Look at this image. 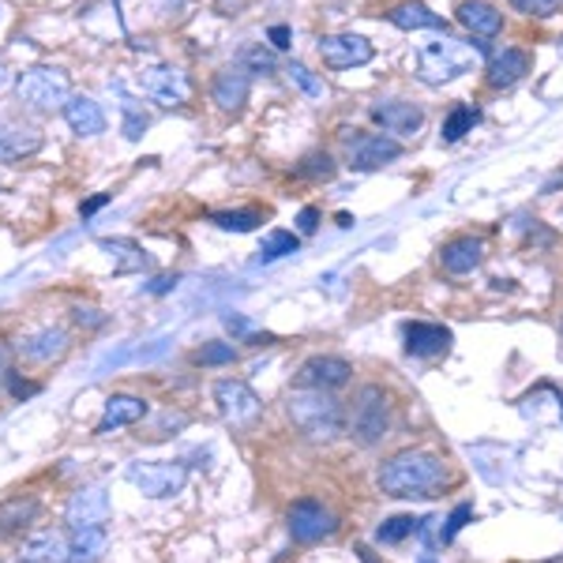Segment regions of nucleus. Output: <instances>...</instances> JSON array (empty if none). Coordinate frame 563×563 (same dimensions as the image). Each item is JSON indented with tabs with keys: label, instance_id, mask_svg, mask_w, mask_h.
Wrapping results in <instances>:
<instances>
[{
	"label": "nucleus",
	"instance_id": "obj_1",
	"mask_svg": "<svg viewBox=\"0 0 563 563\" xmlns=\"http://www.w3.org/2000/svg\"><path fill=\"white\" fill-rule=\"evenodd\" d=\"M451 481L448 462L435 451H398L376 474V488L395 499H432Z\"/></svg>",
	"mask_w": 563,
	"mask_h": 563
},
{
	"label": "nucleus",
	"instance_id": "obj_2",
	"mask_svg": "<svg viewBox=\"0 0 563 563\" xmlns=\"http://www.w3.org/2000/svg\"><path fill=\"white\" fill-rule=\"evenodd\" d=\"M286 413L294 421V429L305 435V440L316 443H331L339 435H346L350 417L346 406L331 395V390H316V387H297L294 395L286 398Z\"/></svg>",
	"mask_w": 563,
	"mask_h": 563
},
{
	"label": "nucleus",
	"instance_id": "obj_3",
	"mask_svg": "<svg viewBox=\"0 0 563 563\" xmlns=\"http://www.w3.org/2000/svg\"><path fill=\"white\" fill-rule=\"evenodd\" d=\"M481 53H488V42H459V38L424 42L417 49V79L429 87H443L451 79L466 76L477 65Z\"/></svg>",
	"mask_w": 563,
	"mask_h": 563
},
{
	"label": "nucleus",
	"instance_id": "obj_4",
	"mask_svg": "<svg viewBox=\"0 0 563 563\" xmlns=\"http://www.w3.org/2000/svg\"><path fill=\"white\" fill-rule=\"evenodd\" d=\"M350 417V435L361 448H376L390 435V398L379 384H365L353 395V406L346 410Z\"/></svg>",
	"mask_w": 563,
	"mask_h": 563
},
{
	"label": "nucleus",
	"instance_id": "obj_5",
	"mask_svg": "<svg viewBox=\"0 0 563 563\" xmlns=\"http://www.w3.org/2000/svg\"><path fill=\"white\" fill-rule=\"evenodd\" d=\"M15 98H20V106L31 109V113H57V109L68 106L71 84L60 68L38 65V68H26L23 76L15 79Z\"/></svg>",
	"mask_w": 563,
	"mask_h": 563
},
{
	"label": "nucleus",
	"instance_id": "obj_6",
	"mask_svg": "<svg viewBox=\"0 0 563 563\" xmlns=\"http://www.w3.org/2000/svg\"><path fill=\"white\" fill-rule=\"evenodd\" d=\"M124 477L132 481L147 499H169L188 485V466L174 459H158V462H132L124 470Z\"/></svg>",
	"mask_w": 563,
	"mask_h": 563
},
{
	"label": "nucleus",
	"instance_id": "obj_7",
	"mask_svg": "<svg viewBox=\"0 0 563 563\" xmlns=\"http://www.w3.org/2000/svg\"><path fill=\"white\" fill-rule=\"evenodd\" d=\"M214 402L225 424H233L238 432H252L263 417V402L244 379H218L214 384Z\"/></svg>",
	"mask_w": 563,
	"mask_h": 563
},
{
	"label": "nucleus",
	"instance_id": "obj_8",
	"mask_svg": "<svg viewBox=\"0 0 563 563\" xmlns=\"http://www.w3.org/2000/svg\"><path fill=\"white\" fill-rule=\"evenodd\" d=\"M286 526H289V538L294 541L316 544V541L334 538V530H339V515H334L327 504H320V499H297L286 515Z\"/></svg>",
	"mask_w": 563,
	"mask_h": 563
},
{
	"label": "nucleus",
	"instance_id": "obj_9",
	"mask_svg": "<svg viewBox=\"0 0 563 563\" xmlns=\"http://www.w3.org/2000/svg\"><path fill=\"white\" fill-rule=\"evenodd\" d=\"M395 158H402V140H395L387 132H361L346 140V166L357 169V174L379 169Z\"/></svg>",
	"mask_w": 563,
	"mask_h": 563
},
{
	"label": "nucleus",
	"instance_id": "obj_10",
	"mask_svg": "<svg viewBox=\"0 0 563 563\" xmlns=\"http://www.w3.org/2000/svg\"><path fill=\"white\" fill-rule=\"evenodd\" d=\"M140 90L151 98V102H158L162 109H177L188 102L192 84H188V76L177 65H151V68H143Z\"/></svg>",
	"mask_w": 563,
	"mask_h": 563
},
{
	"label": "nucleus",
	"instance_id": "obj_11",
	"mask_svg": "<svg viewBox=\"0 0 563 563\" xmlns=\"http://www.w3.org/2000/svg\"><path fill=\"white\" fill-rule=\"evenodd\" d=\"M320 57L327 68L346 71V68L368 65V60L376 57V49H372V42L361 38V34H327V38H320Z\"/></svg>",
	"mask_w": 563,
	"mask_h": 563
},
{
	"label": "nucleus",
	"instance_id": "obj_12",
	"mask_svg": "<svg viewBox=\"0 0 563 563\" xmlns=\"http://www.w3.org/2000/svg\"><path fill=\"white\" fill-rule=\"evenodd\" d=\"M65 522L68 530H90V526H106L109 522V496L102 485H87L79 493H71L65 507Z\"/></svg>",
	"mask_w": 563,
	"mask_h": 563
},
{
	"label": "nucleus",
	"instance_id": "obj_13",
	"mask_svg": "<svg viewBox=\"0 0 563 563\" xmlns=\"http://www.w3.org/2000/svg\"><path fill=\"white\" fill-rule=\"evenodd\" d=\"M353 376V365L346 357H331V353H320V357H308L301 372H297V387H316V390H339L346 387Z\"/></svg>",
	"mask_w": 563,
	"mask_h": 563
},
{
	"label": "nucleus",
	"instance_id": "obj_14",
	"mask_svg": "<svg viewBox=\"0 0 563 563\" xmlns=\"http://www.w3.org/2000/svg\"><path fill=\"white\" fill-rule=\"evenodd\" d=\"M249 90H252V71L249 65H230L214 76L211 98L222 113H241L244 102H249Z\"/></svg>",
	"mask_w": 563,
	"mask_h": 563
},
{
	"label": "nucleus",
	"instance_id": "obj_15",
	"mask_svg": "<svg viewBox=\"0 0 563 563\" xmlns=\"http://www.w3.org/2000/svg\"><path fill=\"white\" fill-rule=\"evenodd\" d=\"M372 121L387 135H395V140H410V135L421 132L424 109L413 102H379V106H372Z\"/></svg>",
	"mask_w": 563,
	"mask_h": 563
},
{
	"label": "nucleus",
	"instance_id": "obj_16",
	"mask_svg": "<svg viewBox=\"0 0 563 563\" xmlns=\"http://www.w3.org/2000/svg\"><path fill=\"white\" fill-rule=\"evenodd\" d=\"M526 71H530V53L515 49V45H507V49H499V53H493V57H488L485 84L493 87V90H507V87L519 84Z\"/></svg>",
	"mask_w": 563,
	"mask_h": 563
},
{
	"label": "nucleus",
	"instance_id": "obj_17",
	"mask_svg": "<svg viewBox=\"0 0 563 563\" xmlns=\"http://www.w3.org/2000/svg\"><path fill=\"white\" fill-rule=\"evenodd\" d=\"M15 563H68V530H38L15 552Z\"/></svg>",
	"mask_w": 563,
	"mask_h": 563
},
{
	"label": "nucleus",
	"instance_id": "obj_18",
	"mask_svg": "<svg viewBox=\"0 0 563 563\" xmlns=\"http://www.w3.org/2000/svg\"><path fill=\"white\" fill-rule=\"evenodd\" d=\"M402 339H406V353L413 357H443L451 350V331L443 323H406L402 327Z\"/></svg>",
	"mask_w": 563,
	"mask_h": 563
},
{
	"label": "nucleus",
	"instance_id": "obj_19",
	"mask_svg": "<svg viewBox=\"0 0 563 563\" xmlns=\"http://www.w3.org/2000/svg\"><path fill=\"white\" fill-rule=\"evenodd\" d=\"M147 398L140 395H109L106 398V410H102V421H98V435H109L117 429H129V424H140L147 417Z\"/></svg>",
	"mask_w": 563,
	"mask_h": 563
},
{
	"label": "nucleus",
	"instance_id": "obj_20",
	"mask_svg": "<svg viewBox=\"0 0 563 563\" xmlns=\"http://www.w3.org/2000/svg\"><path fill=\"white\" fill-rule=\"evenodd\" d=\"M68 331H60V327H42V331L26 334L20 342V353L23 361H34V365H53V361H60L68 353Z\"/></svg>",
	"mask_w": 563,
	"mask_h": 563
},
{
	"label": "nucleus",
	"instance_id": "obj_21",
	"mask_svg": "<svg viewBox=\"0 0 563 563\" xmlns=\"http://www.w3.org/2000/svg\"><path fill=\"white\" fill-rule=\"evenodd\" d=\"M440 263L448 275H470L485 263V241L481 238H455L440 249Z\"/></svg>",
	"mask_w": 563,
	"mask_h": 563
},
{
	"label": "nucleus",
	"instance_id": "obj_22",
	"mask_svg": "<svg viewBox=\"0 0 563 563\" xmlns=\"http://www.w3.org/2000/svg\"><path fill=\"white\" fill-rule=\"evenodd\" d=\"M459 23L481 42L496 38V34L504 31V15H499L496 4H488V0H462V4H459Z\"/></svg>",
	"mask_w": 563,
	"mask_h": 563
},
{
	"label": "nucleus",
	"instance_id": "obj_23",
	"mask_svg": "<svg viewBox=\"0 0 563 563\" xmlns=\"http://www.w3.org/2000/svg\"><path fill=\"white\" fill-rule=\"evenodd\" d=\"M60 113H65L68 129L76 135H102L106 132V113L90 95H71Z\"/></svg>",
	"mask_w": 563,
	"mask_h": 563
},
{
	"label": "nucleus",
	"instance_id": "obj_24",
	"mask_svg": "<svg viewBox=\"0 0 563 563\" xmlns=\"http://www.w3.org/2000/svg\"><path fill=\"white\" fill-rule=\"evenodd\" d=\"M387 20L395 26H402V31H443L448 34V20H443L440 12H432L429 4H421V0H402V4H395L387 12Z\"/></svg>",
	"mask_w": 563,
	"mask_h": 563
},
{
	"label": "nucleus",
	"instance_id": "obj_25",
	"mask_svg": "<svg viewBox=\"0 0 563 563\" xmlns=\"http://www.w3.org/2000/svg\"><path fill=\"white\" fill-rule=\"evenodd\" d=\"M42 147V132L34 124H0V162L31 158Z\"/></svg>",
	"mask_w": 563,
	"mask_h": 563
},
{
	"label": "nucleus",
	"instance_id": "obj_26",
	"mask_svg": "<svg viewBox=\"0 0 563 563\" xmlns=\"http://www.w3.org/2000/svg\"><path fill=\"white\" fill-rule=\"evenodd\" d=\"M109 533L106 526H90V530H68V563H98L106 556Z\"/></svg>",
	"mask_w": 563,
	"mask_h": 563
},
{
	"label": "nucleus",
	"instance_id": "obj_27",
	"mask_svg": "<svg viewBox=\"0 0 563 563\" xmlns=\"http://www.w3.org/2000/svg\"><path fill=\"white\" fill-rule=\"evenodd\" d=\"M34 519H38V499H31V496H26V499L23 496L8 499V504H0V538L26 530Z\"/></svg>",
	"mask_w": 563,
	"mask_h": 563
},
{
	"label": "nucleus",
	"instance_id": "obj_28",
	"mask_svg": "<svg viewBox=\"0 0 563 563\" xmlns=\"http://www.w3.org/2000/svg\"><path fill=\"white\" fill-rule=\"evenodd\" d=\"M477 124H481V109H477V106L459 102L455 109H451L448 117H443V129H440V135H443V143H459L462 135L474 132Z\"/></svg>",
	"mask_w": 563,
	"mask_h": 563
},
{
	"label": "nucleus",
	"instance_id": "obj_29",
	"mask_svg": "<svg viewBox=\"0 0 563 563\" xmlns=\"http://www.w3.org/2000/svg\"><path fill=\"white\" fill-rule=\"evenodd\" d=\"M98 249L109 252V256L117 260V271H143L147 267V256H143V249L140 244H132V241H121V238H106V241H98Z\"/></svg>",
	"mask_w": 563,
	"mask_h": 563
},
{
	"label": "nucleus",
	"instance_id": "obj_30",
	"mask_svg": "<svg viewBox=\"0 0 563 563\" xmlns=\"http://www.w3.org/2000/svg\"><path fill=\"white\" fill-rule=\"evenodd\" d=\"M424 522H429V519H413V515H395V519H387V522L376 530V541H379V544H402L406 538L421 533V530H424Z\"/></svg>",
	"mask_w": 563,
	"mask_h": 563
},
{
	"label": "nucleus",
	"instance_id": "obj_31",
	"mask_svg": "<svg viewBox=\"0 0 563 563\" xmlns=\"http://www.w3.org/2000/svg\"><path fill=\"white\" fill-rule=\"evenodd\" d=\"M297 249H301V238H297V233L275 230V233H267V241H263L260 260H263V263H271V260H282V256H294Z\"/></svg>",
	"mask_w": 563,
	"mask_h": 563
},
{
	"label": "nucleus",
	"instance_id": "obj_32",
	"mask_svg": "<svg viewBox=\"0 0 563 563\" xmlns=\"http://www.w3.org/2000/svg\"><path fill=\"white\" fill-rule=\"evenodd\" d=\"M211 222L225 233H252L263 222L260 211H214Z\"/></svg>",
	"mask_w": 563,
	"mask_h": 563
},
{
	"label": "nucleus",
	"instance_id": "obj_33",
	"mask_svg": "<svg viewBox=\"0 0 563 563\" xmlns=\"http://www.w3.org/2000/svg\"><path fill=\"white\" fill-rule=\"evenodd\" d=\"M233 361H238V350H233L230 342H207V346L196 353V365H203V368L233 365Z\"/></svg>",
	"mask_w": 563,
	"mask_h": 563
},
{
	"label": "nucleus",
	"instance_id": "obj_34",
	"mask_svg": "<svg viewBox=\"0 0 563 563\" xmlns=\"http://www.w3.org/2000/svg\"><path fill=\"white\" fill-rule=\"evenodd\" d=\"M286 76L294 79V84L301 87L305 95L312 98V102H323V98H327V87H323V79H316L312 71H308L305 65H297V60H294V65L286 68Z\"/></svg>",
	"mask_w": 563,
	"mask_h": 563
},
{
	"label": "nucleus",
	"instance_id": "obj_35",
	"mask_svg": "<svg viewBox=\"0 0 563 563\" xmlns=\"http://www.w3.org/2000/svg\"><path fill=\"white\" fill-rule=\"evenodd\" d=\"M297 174H301V177H316V180H327V177L334 174L331 154H308L301 166H297Z\"/></svg>",
	"mask_w": 563,
	"mask_h": 563
},
{
	"label": "nucleus",
	"instance_id": "obj_36",
	"mask_svg": "<svg viewBox=\"0 0 563 563\" xmlns=\"http://www.w3.org/2000/svg\"><path fill=\"white\" fill-rule=\"evenodd\" d=\"M507 4H511L515 12H522V15H538V20H549V15H556L560 0H507Z\"/></svg>",
	"mask_w": 563,
	"mask_h": 563
},
{
	"label": "nucleus",
	"instance_id": "obj_37",
	"mask_svg": "<svg viewBox=\"0 0 563 563\" xmlns=\"http://www.w3.org/2000/svg\"><path fill=\"white\" fill-rule=\"evenodd\" d=\"M470 519H474V507H470V504H459L455 511L448 515V526H443L440 541H443V544H448V541H455V533H459L462 526H466Z\"/></svg>",
	"mask_w": 563,
	"mask_h": 563
},
{
	"label": "nucleus",
	"instance_id": "obj_38",
	"mask_svg": "<svg viewBox=\"0 0 563 563\" xmlns=\"http://www.w3.org/2000/svg\"><path fill=\"white\" fill-rule=\"evenodd\" d=\"M143 129H147V117H143L140 109L124 98V135H129V140H140Z\"/></svg>",
	"mask_w": 563,
	"mask_h": 563
},
{
	"label": "nucleus",
	"instance_id": "obj_39",
	"mask_svg": "<svg viewBox=\"0 0 563 563\" xmlns=\"http://www.w3.org/2000/svg\"><path fill=\"white\" fill-rule=\"evenodd\" d=\"M297 230H301L305 238H308V233L320 230V211H316V207H305V211L297 214Z\"/></svg>",
	"mask_w": 563,
	"mask_h": 563
},
{
	"label": "nucleus",
	"instance_id": "obj_40",
	"mask_svg": "<svg viewBox=\"0 0 563 563\" xmlns=\"http://www.w3.org/2000/svg\"><path fill=\"white\" fill-rule=\"evenodd\" d=\"M8 387H12L15 398H26V395H34V390H38V384H31V379H20L15 372H8Z\"/></svg>",
	"mask_w": 563,
	"mask_h": 563
},
{
	"label": "nucleus",
	"instance_id": "obj_41",
	"mask_svg": "<svg viewBox=\"0 0 563 563\" xmlns=\"http://www.w3.org/2000/svg\"><path fill=\"white\" fill-rule=\"evenodd\" d=\"M244 65H252L256 71H271V68H275V60H271L263 49H252V53H244Z\"/></svg>",
	"mask_w": 563,
	"mask_h": 563
},
{
	"label": "nucleus",
	"instance_id": "obj_42",
	"mask_svg": "<svg viewBox=\"0 0 563 563\" xmlns=\"http://www.w3.org/2000/svg\"><path fill=\"white\" fill-rule=\"evenodd\" d=\"M267 38H271V45H275V49H289V26H286V23L271 26Z\"/></svg>",
	"mask_w": 563,
	"mask_h": 563
},
{
	"label": "nucleus",
	"instance_id": "obj_43",
	"mask_svg": "<svg viewBox=\"0 0 563 563\" xmlns=\"http://www.w3.org/2000/svg\"><path fill=\"white\" fill-rule=\"evenodd\" d=\"M95 312H98V308H76V320L87 323V327H102L106 316H95Z\"/></svg>",
	"mask_w": 563,
	"mask_h": 563
},
{
	"label": "nucleus",
	"instance_id": "obj_44",
	"mask_svg": "<svg viewBox=\"0 0 563 563\" xmlns=\"http://www.w3.org/2000/svg\"><path fill=\"white\" fill-rule=\"evenodd\" d=\"M225 327H230L233 334H244V339L252 334V323L244 320V316H225Z\"/></svg>",
	"mask_w": 563,
	"mask_h": 563
},
{
	"label": "nucleus",
	"instance_id": "obj_45",
	"mask_svg": "<svg viewBox=\"0 0 563 563\" xmlns=\"http://www.w3.org/2000/svg\"><path fill=\"white\" fill-rule=\"evenodd\" d=\"M109 203V192H102V196H90L84 207H79V211H84V218H90L95 211H102V207Z\"/></svg>",
	"mask_w": 563,
	"mask_h": 563
},
{
	"label": "nucleus",
	"instance_id": "obj_46",
	"mask_svg": "<svg viewBox=\"0 0 563 563\" xmlns=\"http://www.w3.org/2000/svg\"><path fill=\"white\" fill-rule=\"evenodd\" d=\"M177 286V278H158V282H154V286H151V294H169V289H174Z\"/></svg>",
	"mask_w": 563,
	"mask_h": 563
},
{
	"label": "nucleus",
	"instance_id": "obj_47",
	"mask_svg": "<svg viewBox=\"0 0 563 563\" xmlns=\"http://www.w3.org/2000/svg\"><path fill=\"white\" fill-rule=\"evenodd\" d=\"M560 185H563V169H560L556 177H549V180H544V192H556Z\"/></svg>",
	"mask_w": 563,
	"mask_h": 563
},
{
	"label": "nucleus",
	"instance_id": "obj_48",
	"mask_svg": "<svg viewBox=\"0 0 563 563\" xmlns=\"http://www.w3.org/2000/svg\"><path fill=\"white\" fill-rule=\"evenodd\" d=\"M0 379H8V350L0 346Z\"/></svg>",
	"mask_w": 563,
	"mask_h": 563
},
{
	"label": "nucleus",
	"instance_id": "obj_49",
	"mask_svg": "<svg viewBox=\"0 0 563 563\" xmlns=\"http://www.w3.org/2000/svg\"><path fill=\"white\" fill-rule=\"evenodd\" d=\"M4 79H8V76H4V65H0V87H4Z\"/></svg>",
	"mask_w": 563,
	"mask_h": 563
},
{
	"label": "nucleus",
	"instance_id": "obj_50",
	"mask_svg": "<svg viewBox=\"0 0 563 563\" xmlns=\"http://www.w3.org/2000/svg\"><path fill=\"white\" fill-rule=\"evenodd\" d=\"M560 222H563V211H560Z\"/></svg>",
	"mask_w": 563,
	"mask_h": 563
}]
</instances>
